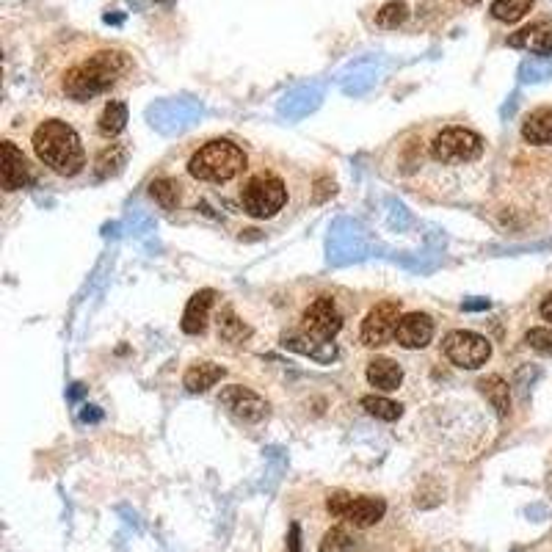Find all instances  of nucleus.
Here are the masks:
<instances>
[{
    "label": "nucleus",
    "mask_w": 552,
    "mask_h": 552,
    "mask_svg": "<svg viewBox=\"0 0 552 552\" xmlns=\"http://www.w3.org/2000/svg\"><path fill=\"white\" fill-rule=\"evenodd\" d=\"M326 508L334 519H345L354 528H370L387 514V503L381 497L348 495V492H332L326 497Z\"/></svg>",
    "instance_id": "nucleus-6"
},
{
    "label": "nucleus",
    "mask_w": 552,
    "mask_h": 552,
    "mask_svg": "<svg viewBox=\"0 0 552 552\" xmlns=\"http://www.w3.org/2000/svg\"><path fill=\"white\" fill-rule=\"evenodd\" d=\"M357 550V541L345 528H332L323 536L321 552H354Z\"/></svg>",
    "instance_id": "nucleus-26"
},
{
    "label": "nucleus",
    "mask_w": 552,
    "mask_h": 552,
    "mask_svg": "<svg viewBox=\"0 0 552 552\" xmlns=\"http://www.w3.org/2000/svg\"><path fill=\"white\" fill-rule=\"evenodd\" d=\"M461 6H478V3H481V0H459Z\"/></svg>",
    "instance_id": "nucleus-31"
},
{
    "label": "nucleus",
    "mask_w": 552,
    "mask_h": 552,
    "mask_svg": "<svg viewBox=\"0 0 552 552\" xmlns=\"http://www.w3.org/2000/svg\"><path fill=\"white\" fill-rule=\"evenodd\" d=\"M539 312H541V318H544V321L552 323V293H547V299L541 301Z\"/></svg>",
    "instance_id": "nucleus-29"
},
{
    "label": "nucleus",
    "mask_w": 552,
    "mask_h": 552,
    "mask_svg": "<svg viewBox=\"0 0 552 552\" xmlns=\"http://www.w3.org/2000/svg\"><path fill=\"white\" fill-rule=\"evenodd\" d=\"M224 373L227 370L216 365V362H199V365H191V368L185 370L183 384L188 392H205L210 390L213 384H219L224 379Z\"/></svg>",
    "instance_id": "nucleus-18"
},
{
    "label": "nucleus",
    "mask_w": 552,
    "mask_h": 552,
    "mask_svg": "<svg viewBox=\"0 0 552 552\" xmlns=\"http://www.w3.org/2000/svg\"><path fill=\"white\" fill-rule=\"evenodd\" d=\"M508 47L530 50L536 56H552V20H536L514 31L508 36Z\"/></svg>",
    "instance_id": "nucleus-13"
},
{
    "label": "nucleus",
    "mask_w": 552,
    "mask_h": 552,
    "mask_svg": "<svg viewBox=\"0 0 552 552\" xmlns=\"http://www.w3.org/2000/svg\"><path fill=\"white\" fill-rule=\"evenodd\" d=\"M285 202H288V188L276 174H254L241 191L243 213L252 219H274Z\"/></svg>",
    "instance_id": "nucleus-4"
},
{
    "label": "nucleus",
    "mask_w": 552,
    "mask_h": 552,
    "mask_svg": "<svg viewBox=\"0 0 552 552\" xmlns=\"http://www.w3.org/2000/svg\"><path fill=\"white\" fill-rule=\"evenodd\" d=\"M368 381L376 390L395 392L403 384V370L395 359L376 357L368 362Z\"/></svg>",
    "instance_id": "nucleus-14"
},
{
    "label": "nucleus",
    "mask_w": 552,
    "mask_h": 552,
    "mask_svg": "<svg viewBox=\"0 0 552 552\" xmlns=\"http://www.w3.org/2000/svg\"><path fill=\"white\" fill-rule=\"evenodd\" d=\"M127 127V105L122 100H108L103 108V114L97 119V130L100 136L116 138Z\"/></svg>",
    "instance_id": "nucleus-21"
},
{
    "label": "nucleus",
    "mask_w": 552,
    "mask_h": 552,
    "mask_svg": "<svg viewBox=\"0 0 552 552\" xmlns=\"http://www.w3.org/2000/svg\"><path fill=\"white\" fill-rule=\"evenodd\" d=\"M0 180H3L6 191H20V188H28L34 183L28 158L23 155V150H17L14 141L0 144Z\"/></svg>",
    "instance_id": "nucleus-11"
},
{
    "label": "nucleus",
    "mask_w": 552,
    "mask_h": 552,
    "mask_svg": "<svg viewBox=\"0 0 552 552\" xmlns=\"http://www.w3.org/2000/svg\"><path fill=\"white\" fill-rule=\"evenodd\" d=\"M125 155L127 152L122 144H111V147L97 158V174H100V177H108V174L119 172V166L125 163Z\"/></svg>",
    "instance_id": "nucleus-27"
},
{
    "label": "nucleus",
    "mask_w": 552,
    "mask_h": 552,
    "mask_svg": "<svg viewBox=\"0 0 552 552\" xmlns=\"http://www.w3.org/2000/svg\"><path fill=\"white\" fill-rule=\"evenodd\" d=\"M434 340V321L428 318L426 312H409L398 321L395 329V343L406 348V351H417L426 348Z\"/></svg>",
    "instance_id": "nucleus-12"
},
{
    "label": "nucleus",
    "mask_w": 552,
    "mask_h": 552,
    "mask_svg": "<svg viewBox=\"0 0 552 552\" xmlns=\"http://www.w3.org/2000/svg\"><path fill=\"white\" fill-rule=\"evenodd\" d=\"M219 403L243 423H260L265 414H268V403L257 395L249 387H241V384H230L224 387L219 395Z\"/></svg>",
    "instance_id": "nucleus-10"
},
{
    "label": "nucleus",
    "mask_w": 552,
    "mask_h": 552,
    "mask_svg": "<svg viewBox=\"0 0 552 552\" xmlns=\"http://www.w3.org/2000/svg\"><path fill=\"white\" fill-rule=\"evenodd\" d=\"M219 337L221 340H230V343H238L243 337H249V326L235 318V312L227 307V310L219 315Z\"/></svg>",
    "instance_id": "nucleus-24"
},
{
    "label": "nucleus",
    "mask_w": 552,
    "mask_h": 552,
    "mask_svg": "<svg viewBox=\"0 0 552 552\" xmlns=\"http://www.w3.org/2000/svg\"><path fill=\"white\" fill-rule=\"evenodd\" d=\"M31 144H34L39 163H45L50 172L61 174V177H75L86 166L81 136L75 133V127L61 119H45L34 130Z\"/></svg>",
    "instance_id": "nucleus-2"
},
{
    "label": "nucleus",
    "mask_w": 552,
    "mask_h": 552,
    "mask_svg": "<svg viewBox=\"0 0 552 552\" xmlns=\"http://www.w3.org/2000/svg\"><path fill=\"white\" fill-rule=\"evenodd\" d=\"M67 64L58 72V92L72 103H92L133 72L130 50L97 39H81L67 47Z\"/></svg>",
    "instance_id": "nucleus-1"
},
{
    "label": "nucleus",
    "mask_w": 552,
    "mask_h": 552,
    "mask_svg": "<svg viewBox=\"0 0 552 552\" xmlns=\"http://www.w3.org/2000/svg\"><path fill=\"white\" fill-rule=\"evenodd\" d=\"M216 301V293L213 290H199L191 296L188 307L183 312V332L185 334H202L207 326V318H210V307Z\"/></svg>",
    "instance_id": "nucleus-15"
},
{
    "label": "nucleus",
    "mask_w": 552,
    "mask_h": 552,
    "mask_svg": "<svg viewBox=\"0 0 552 552\" xmlns=\"http://www.w3.org/2000/svg\"><path fill=\"white\" fill-rule=\"evenodd\" d=\"M409 14H412L409 3H403V0H387L379 12H376V25L392 31V28H398V25L406 23V20H409Z\"/></svg>",
    "instance_id": "nucleus-23"
},
{
    "label": "nucleus",
    "mask_w": 552,
    "mask_h": 552,
    "mask_svg": "<svg viewBox=\"0 0 552 552\" xmlns=\"http://www.w3.org/2000/svg\"><path fill=\"white\" fill-rule=\"evenodd\" d=\"M478 390L486 401L492 403V409H497L500 417H508L511 414V390L508 384L500 376H486V379L478 381Z\"/></svg>",
    "instance_id": "nucleus-19"
},
{
    "label": "nucleus",
    "mask_w": 552,
    "mask_h": 552,
    "mask_svg": "<svg viewBox=\"0 0 552 552\" xmlns=\"http://www.w3.org/2000/svg\"><path fill=\"white\" fill-rule=\"evenodd\" d=\"M150 194L158 205L172 210V207H177V202H180V185L174 183V180H169V177H161V180H155V183L150 185Z\"/></svg>",
    "instance_id": "nucleus-25"
},
{
    "label": "nucleus",
    "mask_w": 552,
    "mask_h": 552,
    "mask_svg": "<svg viewBox=\"0 0 552 552\" xmlns=\"http://www.w3.org/2000/svg\"><path fill=\"white\" fill-rule=\"evenodd\" d=\"M431 155L434 161L448 163V166L472 163L483 155V138L467 127H445L431 141Z\"/></svg>",
    "instance_id": "nucleus-5"
},
{
    "label": "nucleus",
    "mask_w": 552,
    "mask_h": 552,
    "mask_svg": "<svg viewBox=\"0 0 552 552\" xmlns=\"http://www.w3.org/2000/svg\"><path fill=\"white\" fill-rule=\"evenodd\" d=\"M362 406H365V412H368L370 417L384 420V423H395L403 414L401 403L390 401V398H384V395H368V398H362Z\"/></svg>",
    "instance_id": "nucleus-22"
},
{
    "label": "nucleus",
    "mask_w": 552,
    "mask_h": 552,
    "mask_svg": "<svg viewBox=\"0 0 552 552\" xmlns=\"http://www.w3.org/2000/svg\"><path fill=\"white\" fill-rule=\"evenodd\" d=\"M246 152L227 138H213L202 144L188 161V172L202 183H230L238 174L246 172Z\"/></svg>",
    "instance_id": "nucleus-3"
},
{
    "label": "nucleus",
    "mask_w": 552,
    "mask_h": 552,
    "mask_svg": "<svg viewBox=\"0 0 552 552\" xmlns=\"http://www.w3.org/2000/svg\"><path fill=\"white\" fill-rule=\"evenodd\" d=\"M525 343L541 354V357H552V326H539V329H530L525 334Z\"/></svg>",
    "instance_id": "nucleus-28"
},
{
    "label": "nucleus",
    "mask_w": 552,
    "mask_h": 552,
    "mask_svg": "<svg viewBox=\"0 0 552 552\" xmlns=\"http://www.w3.org/2000/svg\"><path fill=\"white\" fill-rule=\"evenodd\" d=\"M536 0H492L489 3V17L503 25H517L519 20H525L533 9Z\"/></svg>",
    "instance_id": "nucleus-20"
},
{
    "label": "nucleus",
    "mask_w": 552,
    "mask_h": 552,
    "mask_svg": "<svg viewBox=\"0 0 552 552\" xmlns=\"http://www.w3.org/2000/svg\"><path fill=\"white\" fill-rule=\"evenodd\" d=\"M301 329L312 340H334L337 332L343 329V315L337 310V301L332 296H321L315 299L304 310V321H301Z\"/></svg>",
    "instance_id": "nucleus-8"
},
{
    "label": "nucleus",
    "mask_w": 552,
    "mask_h": 552,
    "mask_svg": "<svg viewBox=\"0 0 552 552\" xmlns=\"http://www.w3.org/2000/svg\"><path fill=\"white\" fill-rule=\"evenodd\" d=\"M290 552H301L299 525H290Z\"/></svg>",
    "instance_id": "nucleus-30"
},
{
    "label": "nucleus",
    "mask_w": 552,
    "mask_h": 552,
    "mask_svg": "<svg viewBox=\"0 0 552 552\" xmlns=\"http://www.w3.org/2000/svg\"><path fill=\"white\" fill-rule=\"evenodd\" d=\"M285 348L304 354V357L315 359V362H334L337 359V348L332 340H312V337H285Z\"/></svg>",
    "instance_id": "nucleus-17"
},
{
    "label": "nucleus",
    "mask_w": 552,
    "mask_h": 552,
    "mask_svg": "<svg viewBox=\"0 0 552 552\" xmlns=\"http://www.w3.org/2000/svg\"><path fill=\"white\" fill-rule=\"evenodd\" d=\"M155 3H169V0H155Z\"/></svg>",
    "instance_id": "nucleus-32"
},
{
    "label": "nucleus",
    "mask_w": 552,
    "mask_h": 552,
    "mask_svg": "<svg viewBox=\"0 0 552 552\" xmlns=\"http://www.w3.org/2000/svg\"><path fill=\"white\" fill-rule=\"evenodd\" d=\"M401 304L398 301H381L368 312V318L362 321V343L368 348H379L395 340V329L401 321Z\"/></svg>",
    "instance_id": "nucleus-9"
},
{
    "label": "nucleus",
    "mask_w": 552,
    "mask_h": 552,
    "mask_svg": "<svg viewBox=\"0 0 552 552\" xmlns=\"http://www.w3.org/2000/svg\"><path fill=\"white\" fill-rule=\"evenodd\" d=\"M522 138L528 144H536V147L552 144V105L536 108V111H530L525 116V122H522Z\"/></svg>",
    "instance_id": "nucleus-16"
},
{
    "label": "nucleus",
    "mask_w": 552,
    "mask_h": 552,
    "mask_svg": "<svg viewBox=\"0 0 552 552\" xmlns=\"http://www.w3.org/2000/svg\"><path fill=\"white\" fill-rule=\"evenodd\" d=\"M445 354L456 368L478 370L492 357V343L483 334L459 329V332H450L445 337Z\"/></svg>",
    "instance_id": "nucleus-7"
}]
</instances>
